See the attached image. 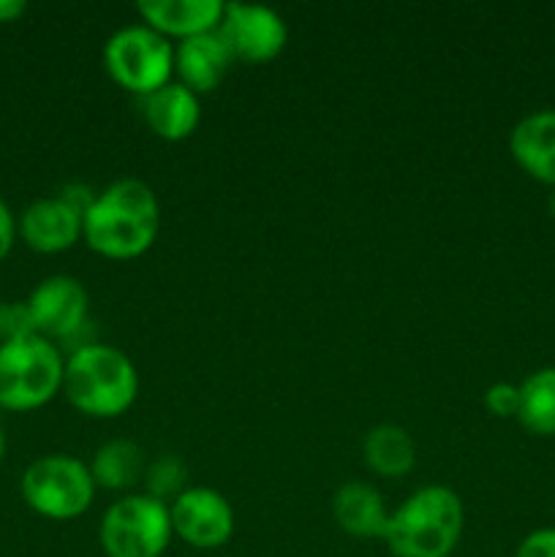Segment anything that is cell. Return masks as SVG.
I'll return each instance as SVG.
<instances>
[{
	"mask_svg": "<svg viewBox=\"0 0 555 557\" xmlns=\"http://www.w3.org/2000/svg\"><path fill=\"white\" fill-rule=\"evenodd\" d=\"M161 228V205L145 180L120 177L98 190L82 218V239L107 259H136L152 248Z\"/></svg>",
	"mask_w": 555,
	"mask_h": 557,
	"instance_id": "6da1fadb",
	"label": "cell"
},
{
	"mask_svg": "<svg viewBox=\"0 0 555 557\" xmlns=\"http://www.w3.org/2000/svg\"><path fill=\"white\" fill-rule=\"evenodd\" d=\"M63 395L85 417L114 419L134 406L139 373L120 348L82 343L65 357Z\"/></svg>",
	"mask_w": 555,
	"mask_h": 557,
	"instance_id": "7a4b0ae2",
	"label": "cell"
},
{
	"mask_svg": "<svg viewBox=\"0 0 555 557\" xmlns=\"http://www.w3.org/2000/svg\"><path fill=\"white\" fill-rule=\"evenodd\" d=\"M460 495L444 484L419 487L390 511L384 542L395 557H449L462 536Z\"/></svg>",
	"mask_w": 555,
	"mask_h": 557,
	"instance_id": "3957f363",
	"label": "cell"
},
{
	"mask_svg": "<svg viewBox=\"0 0 555 557\" xmlns=\"http://www.w3.org/2000/svg\"><path fill=\"white\" fill-rule=\"evenodd\" d=\"M65 357L41 335H16L0 343V408L27 413L63 392Z\"/></svg>",
	"mask_w": 555,
	"mask_h": 557,
	"instance_id": "277c9868",
	"label": "cell"
},
{
	"mask_svg": "<svg viewBox=\"0 0 555 557\" xmlns=\"http://www.w3.org/2000/svg\"><path fill=\"white\" fill-rule=\"evenodd\" d=\"M96 490L90 466L74 455L36 457L20 479V493L27 509L54 522L85 515L96 498Z\"/></svg>",
	"mask_w": 555,
	"mask_h": 557,
	"instance_id": "5b68a950",
	"label": "cell"
},
{
	"mask_svg": "<svg viewBox=\"0 0 555 557\" xmlns=\"http://www.w3.org/2000/svg\"><path fill=\"white\" fill-rule=\"evenodd\" d=\"M103 69L123 90L145 98L172 82L174 44L145 22L123 25L103 44Z\"/></svg>",
	"mask_w": 555,
	"mask_h": 557,
	"instance_id": "8992f818",
	"label": "cell"
},
{
	"mask_svg": "<svg viewBox=\"0 0 555 557\" xmlns=\"http://www.w3.org/2000/svg\"><path fill=\"white\" fill-rule=\"evenodd\" d=\"M172 539L169 506L145 493L114 500L98 525V542L107 557H161Z\"/></svg>",
	"mask_w": 555,
	"mask_h": 557,
	"instance_id": "52a82bcc",
	"label": "cell"
},
{
	"mask_svg": "<svg viewBox=\"0 0 555 557\" xmlns=\"http://www.w3.org/2000/svg\"><path fill=\"white\" fill-rule=\"evenodd\" d=\"M25 315L33 335L52 343L71 341L87 324L90 297L74 275H49L25 299Z\"/></svg>",
	"mask_w": 555,
	"mask_h": 557,
	"instance_id": "ba28073f",
	"label": "cell"
},
{
	"mask_svg": "<svg viewBox=\"0 0 555 557\" xmlns=\"http://www.w3.org/2000/svg\"><path fill=\"white\" fill-rule=\"evenodd\" d=\"M218 33L234 60L267 63L278 58L288 41V27L275 9L261 3H223Z\"/></svg>",
	"mask_w": 555,
	"mask_h": 557,
	"instance_id": "9c48e42d",
	"label": "cell"
},
{
	"mask_svg": "<svg viewBox=\"0 0 555 557\" xmlns=\"http://www.w3.org/2000/svg\"><path fill=\"white\" fill-rule=\"evenodd\" d=\"M172 533L194 549H218L234 536V509L212 487H188L169 504Z\"/></svg>",
	"mask_w": 555,
	"mask_h": 557,
	"instance_id": "30bf717a",
	"label": "cell"
},
{
	"mask_svg": "<svg viewBox=\"0 0 555 557\" xmlns=\"http://www.w3.org/2000/svg\"><path fill=\"white\" fill-rule=\"evenodd\" d=\"M20 239L36 253H63L82 239V212L54 196L30 201L16 218Z\"/></svg>",
	"mask_w": 555,
	"mask_h": 557,
	"instance_id": "8fae6325",
	"label": "cell"
},
{
	"mask_svg": "<svg viewBox=\"0 0 555 557\" xmlns=\"http://www.w3.org/2000/svg\"><path fill=\"white\" fill-rule=\"evenodd\" d=\"M234 65V54L229 52L221 33H199L174 44V74L180 85L194 90L196 96L212 92Z\"/></svg>",
	"mask_w": 555,
	"mask_h": 557,
	"instance_id": "7c38bea8",
	"label": "cell"
},
{
	"mask_svg": "<svg viewBox=\"0 0 555 557\" xmlns=\"http://www.w3.org/2000/svg\"><path fill=\"white\" fill-rule=\"evenodd\" d=\"M509 156L536 183L555 190V109H536L509 131Z\"/></svg>",
	"mask_w": 555,
	"mask_h": 557,
	"instance_id": "4fadbf2b",
	"label": "cell"
},
{
	"mask_svg": "<svg viewBox=\"0 0 555 557\" xmlns=\"http://www.w3.org/2000/svg\"><path fill=\"white\" fill-rule=\"evenodd\" d=\"M141 22L166 36L169 41L218 30L223 16V0H139Z\"/></svg>",
	"mask_w": 555,
	"mask_h": 557,
	"instance_id": "5bb4252c",
	"label": "cell"
},
{
	"mask_svg": "<svg viewBox=\"0 0 555 557\" xmlns=\"http://www.w3.org/2000/svg\"><path fill=\"white\" fill-rule=\"evenodd\" d=\"M141 117L150 125L156 136L166 141H183L196 131L201 120V101L194 90L180 85L177 79L166 82L152 90L150 96L139 98Z\"/></svg>",
	"mask_w": 555,
	"mask_h": 557,
	"instance_id": "9a60e30c",
	"label": "cell"
},
{
	"mask_svg": "<svg viewBox=\"0 0 555 557\" xmlns=\"http://www.w3.org/2000/svg\"><path fill=\"white\" fill-rule=\"evenodd\" d=\"M332 517L337 528L354 539H384L390 509L384 495L368 482H346L332 495Z\"/></svg>",
	"mask_w": 555,
	"mask_h": 557,
	"instance_id": "2e32d148",
	"label": "cell"
},
{
	"mask_svg": "<svg viewBox=\"0 0 555 557\" xmlns=\"http://www.w3.org/2000/svg\"><path fill=\"white\" fill-rule=\"evenodd\" d=\"M362 457L373 473L384 479H400L417 466V444L400 424H375L362 438Z\"/></svg>",
	"mask_w": 555,
	"mask_h": 557,
	"instance_id": "e0dca14e",
	"label": "cell"
},
{
	"mask_svg": "<svg viewBox=\"0 0 555 557\" xmlns=\"http://www.w3.org/2000/svg\"><path fill=\"white\" fill-rule=\"evenodd\" d=\"M147 468V455L136 441L112 438L96 449L90 460V473L96 487L112 490V493H125L141 482Z\"/></svg>",
	"mask_w": 555,
	"mask_h": 557,
	"instance_id": "ac0fdd59",
	"label": "cell"
},
{
	"mask_svg": "<svg viewBox=\"0 0 555 557\" xmlns=\"http://www.w3.org/2000/svg\"><path fill=\"white\" fill-rule=\"evenodd\" d=\"M520 386L517 422L539 438L555 435V368H539Z\"/></svg>",
	"mask_w": 555,
	"mask_h": 557,
	"instance_id": "d6986e66",
	"label": "cell"
},
{
	"mask_svg": "<svg viewBox=\"0 0 555 557\" xmlns=\"http://www.w3.org/2000/svg\"><path fill=\"white\" fill-rule=\"evenodd\" d=\"M185 479H188V466L177 455H158L156 460L147 462L141 482H145V495L169 506L180 493L188 490Z\"/></svg>",
	"mask_w": 555,
	"mask_h": 557,
	"instance_id": "ffe728a7",
	"label": "cell"
},
{
	"mask_svg": "<svg viewBox=\"0 0 555 557\" xmlns=\"http://www.w3.org/2000/svg\"><path fill=\"white\" fill-rule=\"evenodd\" d=\"M484 408L498 419H517L520 408V386L509 381H495L484 389Z\"/></svg>",
	"mask_w": 555,
	"mask_h": 557,
	"instance_id": "44dd1931",
	"label": "cell"
},
{
	"mask_svg": "<svg viewBox=\"0 0 555 557\" xmlns=\"http://www.w3.org/2000/svg\"><path fill=\"white\" fill-rule=\"evenodd\" d=\"M27 332H30V324H27L25 305L0 299V343L11 341L16 335H27Z\"/></svg>",
	"mask_w": 555,
	"mask_h": 557,
	"instance_id": "7402d4cb",
	"label": "cell"
},
{
	"mask_svg": "<svg viewBox=\"0 0 555 557\" xmlns=\"http://www.w3.org/2000/svg\"><path fill=\"white\" fill-rule=\"evenodd\" d=\"M515 557H555V528L531 531L517 544Z\"/></svg>",
	"mask_w": 555,
	"mask_h": 557,
	"instance_id": "603a6c76",
	"label": "cell"
},
{
	"mask_svg": "<svg viewBox=\"0 0 555 557\" xmlns=\"http://www.w3.org/2000/svg\"><path fill=\"white\" fill-rule=\"evenodd\" d=\"M16 237H20V228H16V215L11 212V207L0 199V261H5V256L14 250Z\"/></svg>",
	"mask_w": 555,
	"mask_h": 557,
	"instance_id": "cb8c5ba5",
	"label": "cell"
},
{
	"mask_svg": "<svg viewBox=\"0 0 555 557\" xmlns=\"http://www.w3.org/2000/svg\"><path fill=\"white\" fill-rule=\"evenodd\" d=\"M27 11L25 0H0V25L16 22Z\"/></svg>",
	"mask_w": 555,
	"mask_h": 557,
	"instance_id": "d4e9b609",
	"label": "cell"
},
{
	"mask_svg": "<svg viewBox=\"0 0 555 557\" xmlns=\"http://www.w3.org/2000/svg\"><path fill=\"white\" fill-rule=\"evenodd\" d=\"M5 449H9V441H5V430H3V424H0V462H3Z\"/></svg>",
	"mask_w": 555,
	"mask_h": 557,
	"instance_id": "484cf974",
	"label": "cell"
},
{
	"mask_svg": "<svg viewBox=\"0 0 555 557\" xmlns=\"http://www.w3.org/2000/svg\"><path fill=\"white\" fill-rule=\"evenodd\" d=\"M547 210H550V215L555 218V190H553V194H550V199H547Z\"/></svg>",
	"mask_w": 555,
	"mask_h": 557,
	"instance_id": "4316f807",
	"label": "cell"
}]
</instances>
